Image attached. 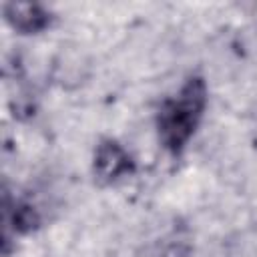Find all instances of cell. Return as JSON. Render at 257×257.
<instances>
[{
    "label": "cell",
    "mask_w": 257,
    "mask_h": 257,
    "mask_svg": "<svg viewBox=\"0 0 257 257\" xmlns=\"http://www.w3.org/2000/svg\"><path fill=\"white\" fill-rule=\"evenodd\" d=\"M207 100L205 82L201 78H191L179 94L169 98L159 110V137L167 149L179 151L185 147L189 137L203 114Z\"/></svg>",
    "instance_id": "1"
},
{
    "label": "cell",
    "mask_w": 257,
    "mask_h": 257,
    "mask_svg": "<svg viewBox=\"0 0 257 257\" xmlns=\"http://www.w3.org/2000/svg\"><path fill=\"white\" fill-rule=\"evenodd\" d=\"M6 18L22 32H34L46 24V14L34 4H8Z\"/></svg>",
    "instance_id": "3"
},
{
    "label": "cell",
    "mask_w": 257,
    "mask_h": 257,
    "mask_svg": "<svg viewBox=\"0 0 257 257\" xmlns=\"http://www.w3.org/2000/svg\"><path fill=\"white\" fill-rule=\"evenodd\" d=\"M128 167H131V159L120 149V145L108 141V143H104V145L98 147L96 159H94V169H96V173H98L100 179L114 181L116 177H120L122 173H126Z\"/></svg>",
    "instance_id": "2"
}]
</instances>
